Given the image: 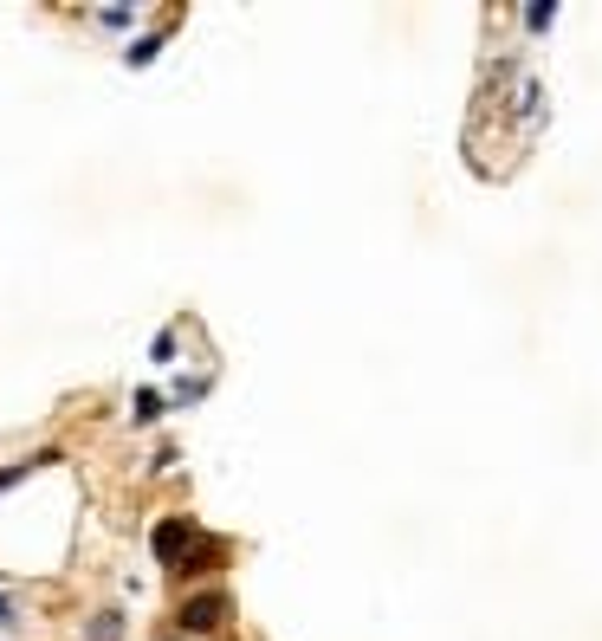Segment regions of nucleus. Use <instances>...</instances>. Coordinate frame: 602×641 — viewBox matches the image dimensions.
I'll return each mask as SVG.
<instances>
[{
  "label": "nucleus",
  "instance_id": "0eeeda50",
  "mask_svg": "<svg viewBox=\"0 0 602 641\" xmlns=\"http://www.w3.org/2000/svg\"><path fill=\"white\" fill-rule=\"evenodd\" d=\"M551 20H557V7H531V13H525V26H531V33H544Z\"/></svg>",
  "mask_w": 602,
  "mask_h": 641
},
{
  "label": "nucleus",
  "instance_id": "f03ea898",
  "mask_svg": "<svg viewBox=\"0 0 602 641\" xmlns=\"http://www.w3.org/2000/svg\"><path fill=\"white\" fill-rule=\"evenodd\" d=\"M188 544H195V525H188V518H162V525L149 531V551H156V564H169V570H175V557H182Z\"/></svg>",
  "mask_w": 602,
  "mask_h": 641
},
{
  "label": "nucleus",
  "instance_id": "423d86ee",
  "mask_svg": "<svg viewBox=\"0 0 602 641\" xmlns=\"http://www.w3.org/2000/svg\"><path fill=\"white\" fill-rule=\"evenodd\" d=\"M123 635V616H98L91 622V641H117Z\"/></svg>",
  "mask_w": 602,
  "mask_h": 641
},
{
  "label": "nucleus",
  "instance_id": "7ed1b4c3",
  "mask_svg": "<svg viewBox=\"0 0 602 641\" xmlns=\"http://www.w3.org/2000/svg\"><path fill=\"white\" fill-rule=\"evenodd\" d=\"M221 564H227V544H221V538H201V531H195V544L175 557V577H208V570H221Z\"/></svg>",
  "mask_w": 602,
  "mask_h": 641
},
{
  "label": "nucleus",
  "instance_id": "f257e3e1",
  "mask_svg": "<svg viewBox=\"0 0 602 641\" xmlns=\"http://www.w3.org/2000/svg\"><path fill=\"white\" fill-rule=\"evenodd\" d=\"M234 616V603H227V590H201V596H188L182 609H175V622H182V635H214L221 622Z\"/></svg>",
  "mask_w": 602,
  "mask_h": 641
},
{
  "label": "nucleus",
  "instance_id": "39448f33",
  "mask_svg": "<svg viewBox=\"0 0 602 641\" xmlns=\"http://www.w3.org/2000/svg\"><path fill=\"white\" fill-rule=\"evenodd\" d=\"M156 52H162V33H149V39H136V46H130V65H149V59H156Z\"/></svg>",
  "mask_w": 602,
  "mask_h": 641
},
{
  "label": "nucleus",
  "instance_id": "20e7f679",
  "mask_svg": "<svg viewBox=\"0 0 602 641\" xmlns=\"http://www.w3.org/2000/svg\"><path fill=\"white\" fill-rule=\"evenodd\" d=\"M130 415H136V421H156V415H162V395H156V389H143V395H136V408H130Z\"/></svg>",
  "mask_w": 602,
  "mask_h": 641
},
{
  "label": "nucleus",
  "instance_id": "6e6552de",
  "mask_svg": "<svg viewBox=\"0 0 602 641\" xmlns=\"http://www.w3.org/2000/svg\"><path fill=\"white\" fill-rule=\"evenodd\" d=\"M0 622H7V603H0Z\"/></svg>",
  "mask_w": 602,
  "mask_h": 641
}]
</instances>
